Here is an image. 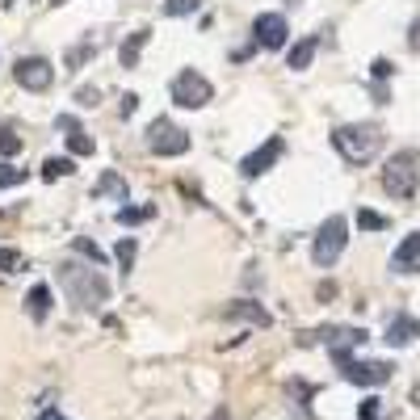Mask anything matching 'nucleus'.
I'll list each match as a JSON object with an SVG mask.
<instances>
[{
	"label": "nucleus",
	"instance_id": "8",
	"mask_svg": "<svg viewBox=\"0 0 420 420\" xmlns=\"http://www.w3.org/2000/svg\"><path fill=\"white\" fill-rule=\"evenodd\" d=\"M13 80L21 88H30V93H46L55 84V68H50V59H42V55H26V59L13 64Z\"/></svg>",
	"mask_w": 420,
	"mask_h": 420
},
{
	"label": "nucleus",
	"instance_id": "31",
	"mask_svg": "<svg viewBox=\"0 0 420 420\" xmlns=\"http://www.w3.org/2000/svg\"><path fill=\"white\" fill-rule=\"evenodd\" d=\"M370 72H374V80H387L395 68H391V59H374V64H370Z\"/></svg>",
	"mask_w": 420,
	"mask_h": 420
},
{
	"label": "nucleus",
	"instance_id": "23",
	"mask_svg": "<svg viewBox=\"0 0 420 420\" xmlns=\"http://www.w3.org/2000/svg\"><path fill=\"white\" fill-rule=\"evenodd\" d=\"M357 227L361 231H387V215H379V210H357Z\"/></svg>",
	"mask_w": 420,
	"mask_h": 420
},
{
	"label": "nucleus",
	"instance_id": "20",
	"mask_svg": "<svg viewBox=\"0 0 420 420\" xmlns=\"http://www.w3.org/2000/svg\"><path fill=\"white\" fill-rule=\"evenodd\" d=\"M93 55H97V46H93V42H76V46H68L64 64H68V72H80V68H84Z\"/></svg>",
	"mask_w": 420,
	"mask_h": 420
},
{
	"label": "nucleus",
	"instance_id": "6",
	"mask_svg": "<svg viewBox=\"0 0 420 420\" xmlns=\"http://www.w3.org/2000/svg\"><path fill=\"white\" fill-rule=\"evenodd\" d=\"M169 97H173L177 105H185V110H202V105L215 97V84H210L198 68H181V72L173 76V84H169Z\"/></svg>",
	"mask_w": 420,
	"mask_h": 420
},
{
	"label": "nucleus",
	"instance_id": "22",
	"mask_svg": "<svg viewBox=\"0 0 420 420\" xmlns=\"http://www.w3.org/2000/svg\"><path fill=\"white\" fill-rule=\"evenodd\" d=\"M135 252H139V244H135V236H126V240H118V248H114V256H118V269H122V274H131V269H135Z\"/></svg>",
	"mask_w": 420,
	"mask_h": 420
},
{
	"label": "nucleus",
	"instance_id": "14",
	"mask_svg": "<svg viewBox=\"0 0 420 420\" xmlns=\"http://www.w3.org/2000/svg\"><path fill=\"white\" fill-rule=\"evenodd\" d=\"M416 260H420V231H412V236L395 248L391 269H395V274H412V269H416Z\"/></svg>",
	"mask_w": 420,
	"mask_h": 420
},
{
	"label": "nucleus",
	"instance_id": "7",
	"mask_svg": "<svg viewBox=\"0 0 420 420\" xmlns=\"http://www.w3.org/2000/svg\"><path fill=\"white\" fill-rule=\"evenodd\" d=\"M147 147H151L155 155H185V151H189V135H185L181 126H173L169 118H155V122L147 126Z\"/></svg>",
	"mask_w": 420,
	"mask_h": 420
},
{
	"label": "nucleus",
	"instance_id": "4",
	"mask_svg": "<svg viewBox=\"0 0 420 420\" xmlns=\"http://www.w3.org/2000/svg\"><path fill=\"white\" fill-rule=\"evenodd\" d=\"M345 244H349V223H345L341 215H332V219H324V223H320V231H315L311 260H315L320 269H328V265H336V260H341Z\"/></svg>",
	"mask_w": 420,
	"mask_h": 420
},
{
	"label": "nucleus",
	"instance_id": "24",
	"mask_svg": "<svg viewBox=\"0 0 420 420\" xmlns=\"http://www.w3.org/2000/svg\"><path fill=\"white\" fill-rule=\"evenodd\" d=\"M26 181V169H13V164H0V189H13Z\"/></svg>",
	"mask_w": 420,
	"mask_h": 420
},
{
	"label": "nucleus",
	"instance_id": "15",
	"mask_svg": "<svg viewBox=\"0 0 420 420\" xmlns=\"http://www.w3.org/2000/svg\"><path fill=\"white\" fill-rule=\"evenodd\" d=\"M147 38H151V30H135V34H126L122 50H118V64H122L126 72H135V68H139V55H143V46H147Z\"/></svg>",
	"mask_w": 420,
	"mask_h": 420
},
{
	"label": "nucleus",
	"instance_id": "36",
	"mask_svg": "<svg viewBox=\"0 0 420 420\" xmlns=\"http://www.w3.org/2000/svg\"><path fill=\"white\" fill-rule=\"evenodd\" d=\"M412 403H416V408H420V383H416V387H412Z\"/></svg>",
	"mask_w": 420,
	"mask_h": 420
},
{
	"label": "nucleus",
	"instance_id": "29",
	"mask_svg": "<svg viewBox=\"0 0 420 420\" xmlns=\"http://www.w3.org/2000/svg\"><path fill=\"white\" fill-rule=\"evenodd\" d=\"M17 265H21V252H17V248H0V269L13 274Z\"/></svg>",
	"mask_w": 420,
	"mask_h": 420
},
{
	"label": "nucleus",
	"instance_id": "11",
	"mask_svg": "<svg viewBox=\"0 0 420 420\" xmlns=\"http://www.w3.org/2000/svg\"><path fill=\"white\" fill-rule=\"evenodd\" d=\"M223 320H231V324H256V328H269L274 324V315L260 307V303H252V298H236V303H227L223 307Z\"/></svg>",
	"mask_w": 420,
	"mask_h": 420
},
{
	"label": "nucleus",
	"instance_id": "32",
	"mask_svg": "<svg viewBox=\"0 0 420 420\" xmlns=\"http://www.w3.org/2000/svg\"><path fill=\"white\" fill-rule=\"evenodd\" d=\"M135 105H139V93H122V118L135 114Z\"/></svg>",
	"mask_w": 420,
	"mask_h": 420
},
{
	"label": "nucleus",
	"instance_id": "16",
	"mask_svg": "<svg viewBox=\"0 0 420 420\" xmlns=\"http://www.w3.org/2000/svg\"><path fill=\"white\" fill-rule=\"evenodd\" d=\"M26 315H30L34 324H42V320H46V315H50V286H42V282H38V286H30V290H26Z\"/></svg>",
	"mask_w": 420,
	"mask_h": 420
},
{
	"label": "nucleus",
	"instance_id": "25",
	"mask_svg": "<svg viewBox=\"0 0 420 420\" xmlns=\"http://www.w3.org/2000/svg\"><path fill=\"white\" fill-rule=\"evenodd\" d=\"M17 151H21V139H17L13 131H0V155H5V160H13Z\"/></svg>",
	"mask_w": 420,
	"mask_h": 420
},
{
	"label": "nucleus",
	"instance_id": "19",
	"mask_svg": "<svg viewBox=\"0 0 420 420\" xmlns=\"http://www.w3.org/2000/svg\"><path fill=\"white\" fill-rule=\"evenodd\" d=\"M76 173V160L72 155H50V160L42 164V181H64V177H72Z\"/></svg>",
	"mask_w": 420,
	"mask_h": 420
},
{
	"label": "nucleus",
	"instance_id": "1",
	"mask_svg": "<svg viewBox=\"0 0 420 420\" xmlns=\"http://www.w3.org/2000/svg\"><path fill=\"white\" fill-rule=\"evenodd\" d=\"M55 282H59V290L68 294V303L76 311H101L114 294L110 282H105V274H97L93 265H76V260L55 269Z\"/></svg>",
	"mask_w": 420,
	"mask_h": 420
},
{
	"label": "nucleus",
	"instance_id": "21",
	"mask_svg": "<svg viewBox=\"0 0 420 420\" xmlns=\"http://www.w3.org/2000/svg\"><path fill=\"white\" fill-rule=\"evenodd\" d=\"M147 219H155V206H122L118 210L122 227H135V223H147Z\"/></svg>",
	"mask_w": 420,
	"mask_h": 420
},
{
	"label": "nucleus",
	"instance_id": "3",
	"mask_svg": "<svg viewBox=\"0 0 420 420\" xmlns=\"http://www.w3.org/2000/svg\"><path fill=\"white\" fill-rule=\"evenodd\" d=\"M416 185H420V151L403 147V151H395V155H391L387 169H383V189H387L391 198L408 202V198L416 193Z\"/></svg>",
	"mask_w": 420,
	"mask_h": 420
},
{
	"label": "nucleus",
	"instance_id": "18",
	"mask_svg": "<svg viewBox=\"0 0 420 420\" xmlns=\"http://www.w3.org/2000/svg\"><path fill=\"white\" fill-rule=\"evenodd\" d=\"M97 193H101V198H114V202H126V198H131V189H126V181H122L118 173H101V177H97Z\"/></svg>",
	"mask_w": 420,
	"mask_h": 420
},
{
	"label": "nucleus",
	"instance_id": "10",
	"mask_svg": "<svg viewBox=\"0 0 420 420\" xmlns=\"http://www.w3.org/2000/svg\"><path fill=\"white\" fill-rule=\"evenodd\" d=\"M282 151H286V143H282L278 135H274V139H265L256 151H248L244 160H240V173H244V177H260V173H269V169L278 164V155H282Z\"/></svg>",
	"mask_w": 420,
	"mask_h": 420
},
{
	"label": "nucleus",
	"instance_id": "12",
	"mask_svg": "<svg viewBox=\"0 0 420 420\" xmlns=\"http://www.w3.org/2000/svg\"><path fill=\"white\" fill-rule=\"evenodd\" d=\"M55 126L64 131V139H68V151H72V155H93V151H97V143L84 135V126H80L72 114H59V118H55Z\"/></svg>",
	"mask_w": 420,
	"mask_h": 420
},
{
	"label": "nucleus",
	"instance_id": "28",
	"mask_svg": "<svg viewBox=\"0 0 420 420\" xmlns=\"http://www.w3.org/2000/svg\"><path fill=\"white\" fill-rule=\"evenodd\" d=\"M383 416V408H379V399L370 395V399H361V408H357V420H379Z\"/></svg>",
	"mask_w": 420,
	"mask_h": 420
},
{
	"label": "nucleus",
	"instance_id": "27",
	"mask_svg": "<svg viewBox=\"0 0 420 420\" xmlns=\"http://www.w3.org/2000/svg\"><path fill=\"white\" fill-rule=\"evenodd\" d=\"M72 248H76L80 256H88V260H105V252H101L93 240H84V236H76V240H72Z\"/></svg>",
	"mask_w": 420,
	"mask_h": 420
},
{
	"label": "nucleus",
	"instance_id": "26",
	"mask_svg": "<svg viewBox=\"0 0 420 420\" xmlns=\"http://www.w3.org/2000/svg\"><path fill=\"white\" fill-rule=\"evenodd\" d=\"M164 13H169V17H185V13H198V0H164Z\"/></svg>",
	"mask_w": 420,
	"mask_h": 420
},
{
	"label": "nucleus",
	"instance_id": "30",
	"mask_svg": "<svg viewBox=\"0 0 420 420\" xmlns=\"http://www.w3.org/2000/svg\"><path fill=\"white\" fill-rule=\"evenodd\" d=\"M76 101H80V105H97V101H101V88H93V84H84V88L76 93Z\"/></svg>",
	"mask_w": 420,
	"mask_h": 420
},
{
	"label": "nucleus",
	"instance_id": "9",
	"mask_svg": "<svg viewBox=\"0 0 420 420\" xmlns=\"http://www.w3.org/2000/svg\"><path fill=\"white\" fill-rule=\"evenodd\" d=\"M252 38H256V46H265V50H282L286 38H290V26H286L282 13H260L252 21Z\"/></svg>",
	"mask_w": 420,
	"mask_h": 420
},
{
	"label": "nucleus",
	"instance_id": "34",
	"mask_svg": "<svg viewBox=\"0 0 420 420\" xmlns=\"http://www.w3.org/2000/svg\"><path fill=\"white\" fill-rule=\"evenodd\" d=\"M38 420H64V416H59V408H42V416H38Z\"/></svg>",
	"mask_w": 420,
	"mask_h": 420
},
{
	"label": "nucleus",
	"instance_id": "33",
	"mask_svg": "<svg viewBox=\"0 0 420 420\" xmlns=\"http://www.w3.org/2000/svg\"><path fill=\"white\" fill-rule=\"evenodd\" d=\"M408 46L420 55V17H416V21H412V30H408Z\"/></svg>",
	"mask_w": 420,
	"mask_h": 420
},
{
	"label": "nucleus",
	"instance_id": "13",
	"mask_svg": "<svg viewBox=\"0 0 420 420\" xmlns=\"http://www.w3.org/2000/svg\"><path fill=\"white\" fill-rule=\"evenodd\" d=\"M416 336H420V320H416V315H395V320L387 324V332H383V341H387V345H395V349L412 345Z\"/></svg>",
	"mask_w": 420,
	"mask_h": 420
},
{
	"label": "nucleus",
	"instance_id": "17",
	"mask_svg": "<svg viewBox=\"0 0 420 420\" xmlns=\"http://www.w3.org/2000/svg\"><path fill=\"white\" fill-rule=\"evenodd\" d=\"M315 46H320V38H303V42H294V46H290V55H286V64H290L294 72L311 68V59H315Z\"/></svg>",
	"mask_w": 420,
	"mask_h": 420
},
{
	"label": "nucleus",
	"instance_id": "5",
	"mask_svg": "<svg viewBox=\"0 0 420 420\" xmlns=\"http://www.w3.org/2000/svg\"><path fill=\"white\" fill-rule=\"evenodd\" d=\"M332 361L341 365V374L349 383H357V387H383L395 374L391 361H357V357H349V349H332Z\"/></svg>",
	"mask_w": 420,
	"mask_h": 420
},
{
	"label": "nucleus",
	"instance_id": "37",
	"mask_svg": "<svg viewBox=\"0 0 420 420\" xmlns=\"http://www.w3.org/2000/svg\"><path fill=\"white\" fill-rule=\"evenodd\" d=\"M50 5H64V0H50Z\"/></svg>",
	"mask_w": 420,
	"mask_h": 420
},
{
	"label": "nucleus",
	"instance_id": "35",
	"mask_svg": "<svg viewBox=\"0 0 420 420\" xmlns=\"http://www.w3.org/2000/svg\"><path fill=\"white\" fill-rule=\"evenodd\" d=\"M210 420H227V408H215V416H210Z\"/></svg>",
	"mask_w": 420,
	"mask_h": 420
},
{
	"label": "nucleus",
	"instance_id": "2",
	"mask_svg": "<svg viewBox=\"0 0 420 420\" xmlns=\"http://www.w3.org/2000/svg\"><path fill=\"white\" fill-rule=\"evenodd\" d=\"M332 147L345 155L349 164H365V160H374L379 147H383V126L374 122H345L332 131Z\"/></svg>",
	"mask_w": 420,
	"mask_h": 420
}]
</instances>
